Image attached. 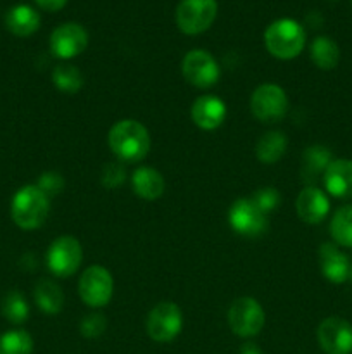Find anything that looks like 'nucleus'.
<instances>
[{"label":"nucleus","instance_id":"4be33fe9","mask_svg":"<svg viewBox=\"0 0 352 354\" xmlns=\"http://www.w3.org/2000/svg\"><path fill=\"white\" fill-rule=\"evenodd\" d=\"M333 161L331 152L323 145H311L304 151L302 156V168H300V175H302L304 182H313L316 180L328 165Z\"/></svg>","mask_w":352,"mask_h":354},{"label":"nucleus","instance_id":"6ab92c4d","mask_svg":"<svg viewBox=\"0 0 352 354\" xmlns=\"http://www.w3.org/2000/svg\"><path fill=\"white\" fill-rule=\"evenodd\" d=\"M6 28L16 37H30L40 28V14L26 3H17L6 14Z\"/></svg>","mask_w":352,"mask_h":354},{"label":"nucleus","instance_id":"c756f323","mask_svg":"<svg viewBox=\"0 0 352 354\" xmlns=\"http://www.w3.org/2000/svg\"><path fill=\"white\" fill-rule=\"evenodd\" d=\"M64 185H66L64 178H62L61 173H57V171L43 173V175H41L37 182L38 189H40L41 192L48 197V199L54 196H59V194L62 192V189H64Z\"/></svg>","mask_w":352,"mask_h":354},{"label":"nucleus","instance_id":"4468645a","mask_svg":"<svg viewBox=\"0 0 352 354\" xmlns=\"http://www.w3.org/2000/svg\"><path fill=\"white\" fill-rule=\"evenodd\" d=\"M297 216L307 225H317L326 218L330 211V201L323 190L309 185L297 196L295 201Z\"/></svg>","mask_w":352,"mask_h":354},{"label":"nucleus","instance_id":"ddd939ff","mask_svg":"<svg viewBox=\"0 0 352 354\" xmlns=\"http://www.w3.org/2000/svg\"><path fill=\"white\" fill-rule=\"evenodd\" d=\"M317 342L326 354H351L352 325L344 318H324L317 327Z\"/></svg>","mask_w":352,"mask_h":354},{"label":"nucleus","instance_id":"393cba45","mask_svg":"<svg viewBox=\"0 0 352 354\" xmlns=\"http://www.w3.org/2000/svg\"><path fill=\"white\" fill-rule=\"evenodd\" d=\"M52 82L61 92L64 93H76L81 90L85 78L83 73L72 64H59L52 71Z\"/></svg>","mask_w":352,"mask_h":354},{"label":"nucleus","instance_id":"f704fd0d","mask_svg":"<svg viewBox=\"0 0 352 354\" xmlns=\"http://www.w3.org/2000/svg\"><path fill=\"white\" fill-rule=\"evenodd\" d=\"M333 2H337V0H333Z\"/></svg>","mask_w":352,"mask_h":354},{"label":"nucleus","instance_id":"473e14b6","mask_svg":"<svg viewBox=\"0 0 352 354\" xmlns=\"http://www.w3.org/2000/svg\"><path fill=\"white\" fill-rule=\"evenodd\" d=\"M240 354H262V351L254 342H247V344H244L240 348Z\"/></svg>","mask_w":352,"mask_h":354},{"label":"nucleus","instance_id":"9d476101","mask_svg":"<svg viewBox=\"0 0 352 354\" xmlns=\"http://www.w3.org/2000/svg\"><path fill=\"white\" fill-rule=\"evenodd\" d=\"M182 73L183 78L197 88H209V86L216 85L221 76V69L216 59L202 48L186 52L182 62Z\"/></svg>","mask_w":352,"mask_h":354},{"label":"nucleus","instance_id":"dca6fc26","mask_svg":"<svg viewBox=\"0 0 352 354\" xmlns=\"http://www.w3.org/2000/svg\"><path fill=\"white\" fill-rule=\"evenodd\" d=\"M328 194L337 199H352V161L333 159L323 173Z\"/></svg>","mask_w":352,"mask_h":354},{"label":"nucleus","instance_id":"a211bd4d","mask_svg":"<svg viewBox=\"0 0 352 354\" xmlns=\"http://www.w3.org/2000/svg\"><path fill=\"white\" fill-rule=\"evenodd\" d=\"M131 189L138 197L145 201H155L164 194V176L154 168L140 166L131 175Z\"/></svg>","mask_w":352,"mask_h":354},{"label":"nucleus","instance_id":"f03ea898","mask_svg":"<svg viewBox=\"0 0 352 354\" xmlns=\"http://www.w3.org/2000/svg\"><path fill=\"white\" fill-rule=\"evenodd\" d=\"M264 45L273 57L290 61L306 47V31L292 17H280L266 28Z\"/></svg>","mask_w":352,"mask_h":354},{"label":"nucleus","instance_id":"f8f14e48","mask_svg":"<svg viewBox=\"0 0 352 354\" xmlns=\"http://www.w3.org/2000/svg\"><path fill=\"white\" fill-rule=\"evenodd\" d=\"M50 52L55 57L68 61L81 54L88 45V33L78 23H64L55 28L50 35Z\"/></svg>","mask_w":352,"mask_h":354},{"label":"nucleus","instance_id":"f3484780","mask_svg":"<svg viewBox=\"0 0 352 354\" xmlns=\"http://www.w3.org/2000/svg\"><path fill=\"white\" fill-rule=\"evenodd\" d=\"M320 266L321 273L331 283H344L351 277L349 259L335 244L324 242L320 248Z\"/></svg>","mask_w":352,"mask_h":354},{"label":"nucleus","instance_id":"aec40b11","mask_svg":"<svg viewBox=\"0 0 352 354\" xmlns=\"http://www.w3.org/2000/svg\"><path fill=\"white\" fill-rule=\"evenodd\" d=\"M33 297L37 306L45 315H52V317L61 313L62 306H64V294H62L61 287L48 279L38 280L35 286Z\"/></svg>","mask_w":352,"mask_h":354},{"label":"nucleus","instance_id":"72a5a7b5","mask_svg":"<svg viewBox=\"0 0 352 354\" xmlns=\"http://www.w3.org/2000/svg\"><path fill=\"white\" fill-rule=\"evenodd\" d=\"M349 279H351V280H352V266H351V277H349Z\"/></svg>","mask_w":352,"mask_h":354},{"label":"nucleus","instance_id":"423d86ee","mask_svg":"<svg viewBox=\"0 0 352 354\" xmlns=\"http://www.w3.org/2000/svg\"><path fill=\"white\" fill-rule=\"evenodd\" d=\"M45 261H47V268L50 270L52 275L59 277V279H68V277L75 275L81 266V244L71 235L57 237L48 245Z\"/></svg>","mask_w":352,"mask_h":354},{"label":"nucleus","instance_id":"20e7f679","mask_svg":"<svg viewBox=\"0 0 352 354\" xmlns=\"http://www.w3.org/2000/svg\"><path fill=\"white\" fill-rule=\"evenodd\" d=\"M251 111L261 123H278L289 113V97L276 83H262L252 92Z\"/></svg>","mask_w":352,"mask_h":354},{"label":"nucleus","instance_id":"39448f33","mask_svg":"<svg viewBox=\"0 0 352 354\" xmlns=\"http://www.w3.org/2000/svg\"><path fill=\"white\" fill-rule=\"evenodd\" d=\"M145 328L152 341L161 342V344L175 341L183 328L182 310L178 304L171 303V301H162V303L155 304L148 313Z\"/></svg>","mask_w":352,"mask_h":354},{"label":"nucleus","instance_id":"5701e85b","mask_svg":"<svg viewBox=\"0 0 352 354\" xmlns=\"http://www.w3.org/2000/svg\"><path fill=\"white\" fill-rule=\"evenodd\" d=\"M311 61L323 71H331L340 61V48L330 37H316L309 47Z\"/></svg>","mask_w":352,"mask_h":354},{"label":"nucleus","instance_id":"412c9836","mask_svg":"<svg viewBox=\"0 0 352 354\" xmlns=\"http://www.w3.org/2000/svg\"><path fill=\"white\" fill-rule=\"evenodd\" d=\"M286 145H289V140H286L285 133L280 130H271L257 140L255 158L264 165H275L285 156Z\"/></svg>","mask_w":352,"mask_h":354},{"label":"nucleus","instance_id":"1a4fd4ad","mask_svg":"<svg viewBox=\"0 0 352 354\" xmlns=\"http://www.w3.org/2000/svg\"><path fill=\"white\" fill-rule=\"evenodd\" d=\"M114 292L113 275L107 268L99 265L88 266L81 273L78 282V294L83 303L90 308H104L109 304Z\"/></svg>","mask_w":352,"mask_h":354},{"label":"nucleus","instance_id":"f257e3e1","mask_svg":"<svg viewBox=\"0 0 352 354\" xmlns=\"http://www.w3.org/2000/svg\"><path fill=\"white\" fill-rule=\"evenodd\" d=\"M107 142L119 162H140L150 151L148 130L137 120H121L114 123Z\"/></svg>","mask_w":352,"mask_h":354},{"label":"nucleus","instance_id":"c85d7f7f","mask_svg":"<svg viewBox=\"0 0 352 354\" xmlns=\"http://www.w3.org/2000/svg\"><path fill=\"white\" fill-rule=\"evenodd\" d=\"M124 180H126V169H124L123 162H109L102 168L100 182L106 189H116V187L123 185Z\"/></svg>","mask_w":352,"mask_h":354},{"label":"nucleus","instance_id":"9b49d317","mask_svg":"<svg viewBox=\"0 0 352 354\" xmlns=\"http://www.w3.org/2000/svg\"><path fill=\"white\" fill-rule=\"evenodd\" d=\"M228 223L238 235L257 237L268 230V214L251 199H238L228 211Z\"/></svg>","mask_w":352,"mask_h":354},{"label":"nucleus","instance_id":"2eb2a0df","mask_svg":"<svg viewBox=\"0 0 352 354\" xmlns=\"http://www.w3.org/2000/svg\"><path fill=\"white\" fill-rule=\"evenodd\" d=\"M190 114H192V121L200 130L213 131L226 120V106L219 97L202 95L193 102Z\"/></svg>","mask_w":352,"mask_h":354},{"label":"nucleus","instance_id":"a878e982","mask_svg":"<svg viewBox=\"0 0 352 354\" xmlns=\"http://www.w3.org/2000/svg\"><path fill=\"white\" fill-rule=\"evenodd\" d=\"M2 315L10 324H24L28 320V317H30V306H28L23 294L17 292V290L7 292L6 297L2 299Z\"/></svg>","mask_w":352,"mask_h":354},{"label":"nucleus","instance_id":"7ed1b4c3","mask_svg":"<svg viewBox=\"0 0 352 354\" xmlns=\"http://www.w3.org/2000/svg\"><path fill=\"white\" fill-rule=\"evenodd\" d=\"M50 211V199L37 185H24L14 194L10 216L21 230H37L45 223Z\"/></svg>","mask_w":352,"mask_h":354},{"label":"nucleus","instance_id":"6e6552de","mask_svg":"<svg viewBox=\"0 0 352 354\" xmlns=\"http://www.w3.org/2000/svg\"><path fill=\"white\" fill-rule=\"evenodd\" d=\"M266 322L264 310L254 297H238L228 310V325L238 337H254L262 330Z\"/></svg>","mask_w":352,"mask_h":354},{"label":"nucleus","instance_id":"0eeeda50","mask_svg":"<svg viewBox=\"0 0 352 354\" xmlns=\"http://www.w3.org/2000/svg\"><path fill=\"white\" fill-rule=\"evenodd\" d=\"M216 16V0H182L175 12L176 24L185 35L204 33L209 30Z\"/></svg>","mask_w":352,"mask_h":354},{"label":"nucleus","instance_id":"b1692460","mask_svg":"<svg viewBox=\"0 0 352 354\" xmlns=\"http://www.w3.org/2000/svg\"><path fill=\"white\" fill-rule=\"evenodd\" d=\"M330 234L338 245L352 248V204L335 211L330 221Z\"/></svg>","mask_w":352,"mask_h":354},{"label":"nucleus","instance_id":"2f4dec72","mask_svg":"<svg viewBox=\"0 0 352 354\" xmlns=\"http://www.w3.org/2000/svg\"><path fill=\"white\" fill-rule=\"evenodd\" d=\"M35 3L40 9L48 10V12H57V10H61L68 3V0H35Z\"/></svg>","mask_w":352,"mask_h":354},{"label":"nucleus","instance_id":"bb28decb","mask_svg":"<svg viewBox=\"0 0 352 354\" xmlns=\"http://www.w3.org/2000/svg\"><path fill=\"white\" fill-rule=\"evenodd\" d=\"M33 339L26 330H9L0 335V354H31Z\"/></svg>","mask_w":352,"mask_h":354},{"label":"nucleus","instance_id":"7c9ffc66","mask_svg":"<svg viewBox=\"0 0 352 354\" xmlns=\"http://www.w3.org/2000/svg\"><path fill=\"white\" fill-rule=\"evenodd\" d=\"M252 201L268 214L271 213V211L278 209L280 203H282V197H280V192L276 189H273V187H264V189L257 190V192L252 196Z\"/></svg>","mask_w":352,"mask_h":354},{"label":"nucleus","instance_id":"cd10ccee","mask_svg":"<svg viewBox=\"0 0 352 354\" xmlns=\"http://www.w3.org/2000/svg\"><path fill=\"white\" fill-rule=\"evenodd\" d=\"M107 320L102 313H90L79 322V332L86 339H97L106 332Z\"/></svg>","mask_w":352,"mask_h":354}]
</instances>
